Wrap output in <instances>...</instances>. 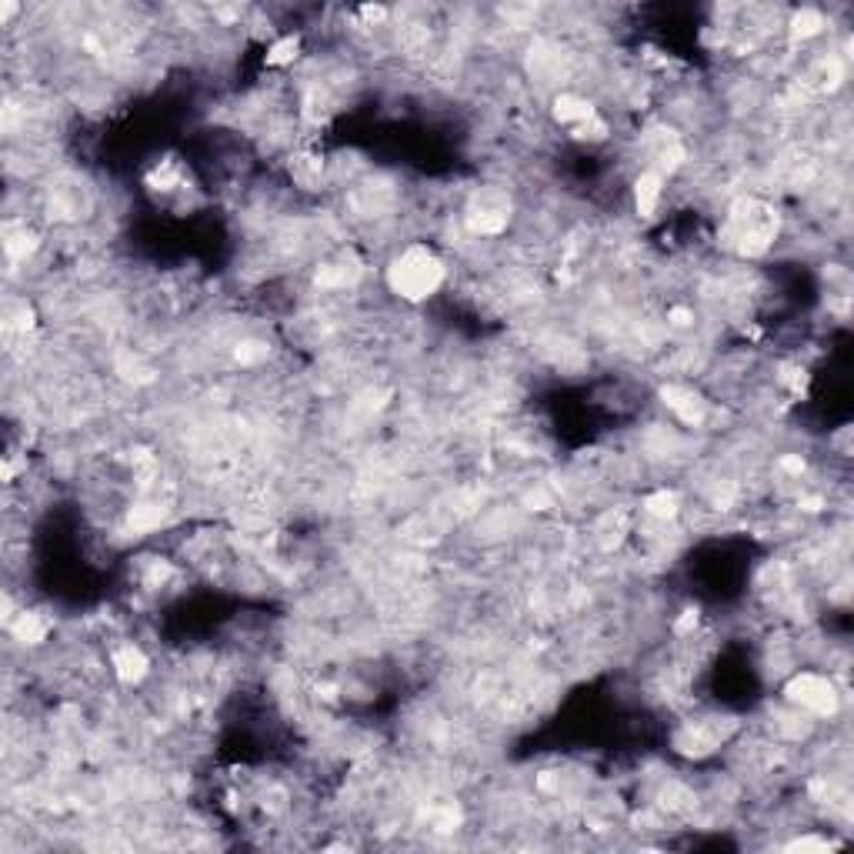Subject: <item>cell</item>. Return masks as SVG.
<instances>
[{
	"label": "cell",
	"mask_w": 854,
	"mask_h": 854,
	"mask_svg": "<svg viewBox=\"0 0 854 854\" xmlns=\"http://www.w3.org/2000/svg\"><path fill=\"white\" fill-rule=\"evenodd\" d=\"M444 284V261L427 244H411L394 257L387 267V287L401 301L421 304L427 297L438 294Z\"/></svg>",
	"instance_id": "cell-1"
},
{
	"label": "cell",
	"mask_w": 854,
	"mask_h": 854,
	"mask_svg": "<svg viewBox=\"0 0 854 854\" xmlns=\"http://www.w3.org/2000/svg\"><path fill=\"white\" fill-rule=\"evenodd\" d=\"M784 701L794 704L804 714H811V718H834L841 708V694L834 688V681L818 671L791 674L788 684H784Z\"/></svg>",
	"instance_id": "cell-2"
},
{
	"label": "cell",
	"mask_w": 854,
	"mask_h": 854,
	"mask_svg": "<svg viewBox=\"0 0 854 854\" xmlns=\"http://www.w3.org/2000/svg\"><path fill=\"white\" fill-rule=\"evenodd\" d=\"M111 671L121 684L134 688V684H141L147 674H151V658H147V651L134 641L117 644V648L111 651Z\"/></svg>",
	"instance_id": "cell-3"
},
{
	"label": "cell",
	"mask_w": 854,
	"mask_h": 854,
	"mask_svg": "<svg viewBox=\"0 0 854 854\" xmlns=\"http://www.w3.org/2000/svg\"><path fill=\"white\" fill-rule=\"evenodd\" d=\"M631 197H634V211H638L644 221H648V217H654V211H658V204H661V197H664V174L651 171V167H644V171L634 177Z\"/></svg>",
	"instance_id": "cell-4"
},
{
	"label": "cell",
	"mask_w": 854,
	"mask_h": 854,
	"mask_svg": "<svg viewBox=\"0 0 854 854\" xmlns=\"http://www.w3.org/2000/svg\"><path fill=\"white\" fill-rule=\"evenodd\" d=\"M644 511H648L651 518H658V521H674V518H678V511H681V498L674 491H658V494H651V498L644 501Z\"/></svg>",
	"instance_id": "cell-5"
},
{
	"label": "cell",
	"mask_w": 854,
	"mask_h": 854,
	"mask_svg": "<svg viewBox=\"0 0 854 854\" xmlns=\"http://www.w3.org/2000/svg\"><path fill=\"white\" fill-rule=\"evenodd\" d=\"M821 27H824V17L818 11H801L794 17V37H814V34H821Z\"/></svg>",
	"instance_id": "cell-6"
},
{
	"label": "cell",
	"mask_w": 854,
	"mask_h": 854,
	"mask_svg": "<svg viewBox=\"0 0 854 854\" xmlns=\"http://www.w3.org/2000/svg\"><path fill=\"white\" fill-rule=\"evenodd\" d=\"M294 57H297V41H294V37H287V41H281V44L271 47V54H267V64H287V61H294Z\"/></svg>",
	"instance_id": "cell-7"
}]
</instances>
